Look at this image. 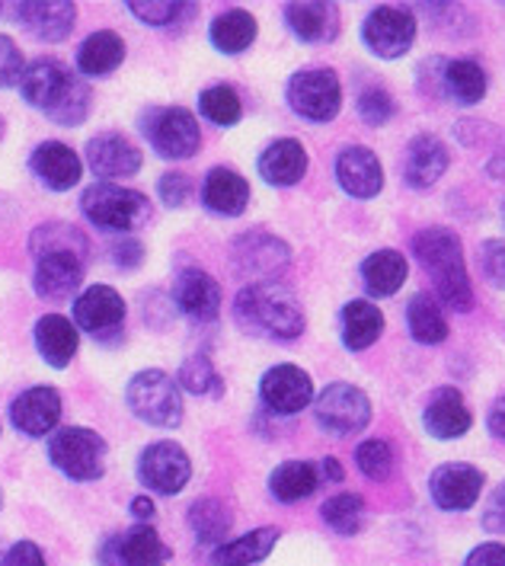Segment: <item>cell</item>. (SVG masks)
<instances>
[{
	"mask_svg": "<svg viewBox=\"0 0 505 566\" xmlns=\"http://www.w3.org/2000/svg\"><path fill=\"white\" fill-rule=\"evenodd\" d=\"M23 99L42 109L59 125H81L90 113V87L77 81L61 61L35 59L23 67L20 77Z\"/></svg>",
	"mask_w": 505,
	"mask_h": 566,
	"instance_id": "1",
	"label": "cell"
},
{
	"mask_svg": "<svg viewBox=\"0 0 505 566\" xmlns=\"http://www.w3.org/2000/svg\"><path fill=\"white\" fill-rule=\"evenodd\" d=\"M413 253L432 279L439 298L445 301L451 311H471L474 307V289L464 263V247L461 238L451 228H425L413 238Z\"/></svg>",
	"mask_w": 505,
	"mask_h": 566,
	"instance_id": "2",
	"label": "cell"
},
{
	"mask_svg": "<svg viewBox=\"0 0 505 566\" xmlns=\"http://www.w3.org/2000/svg\"><path fill=\"white\" fill-rule=\"evenodd\" d=\"M234 321L250 336L288 343L304 333V311L278 285H246L234 301Z\"/></svg>",
	"mask_w": 505,
	"mask_h": 566,
	"instance_id": "3",
	"label": "cell"
},
{
	"mask_svg": "<svg viewBox=\"0 0 505 566\" xmlns=\"http://www.w3.org/2000/svg\"><path fill=\"white\" fill-rule=\"evenodd\" d=\"M81 209L96 228L113 231V234H131V231L145 228L154 214L145 192L125 189L116 182H93L81 199Z\"/></svg>",
	"mask_w": 505,
	"mask_h": 566,
	"instance_id": "4",
	"label": "cell"
},
{
	"mask_svg": "<svg viewBox=\"0 0 505 566\" xmlns=\"http://www.w3.org/2000/svg\"><path fill=\"white\" fill-rule=\"evenodd\" d=\"M125 403L135 417L148 426H160V429H173L182 422V390L167 375V371H138L128 388H125Z\"/></svg>",
	"mask_w": 505,
	"mask_h": 566,
	"instance_id": "5",
	"label": "cell"
},
{
	"mask_svg": "<svg viewBox=\"0 0 505 566\" xmlns=\"http://www.w3.org/2000/svg\"><path fill=\"white\" fill-rule=\"evenodd\" d=\"M49 461L71 480H99L106 474V442L93 429H61L49 442Z\"/></svg>",
	"mask_w": 505,
	"mask_h": 566,
	"instance_id": "6",
	"label": "cell"
},
{
	"mask_svg": "<svg viewBox=\"0 0 505 566\" xmlns=\"http://www.w3.org/2000/svg\"><path fill=\"white\" fill-rule=\"evenodd\" d=\"M288 106L307 122L336 119L343 109V87H339L336 71H329V67L297 71L288 81Z\"/></svg>",
	"mask_w": 505,
	"mask_h": 566,
	"instance_id": "7",
	"label": "cell"
},
{
	"mask_svg": "<svg viewBox=\"0 0 505 566\" xmlns=\"http://www.w3.org/2000/svg\"><path fill=\"white\" fill-rule=\"evenodd\" d=\"M231 256L240 275L253 279V285H275V279L292 263L285 240L269 231H246L234 238Z\"/></svg>",
	"mask_w": 505,
	"mask_h": 566,
	"instance_id": "8",
	"label": "cell"
},
{
	"mask_svg": "<svg viewBox=\"0 0 505 566\" xmlns=\"http://www.w3.org/2000/svg\"><path fill=\"white\" fill-rule=\"evenodd\" d=\"M314 413L320 429H327L329 436H356L371 422V400L356 385L336 381L317 394Z\"/></svg>",
	"mask_w": 505,
	"mask_h": 566,
	"instance_id": "9",
	"label": "cell"
},
{
	"mask_svg": "<svg viewBox=\"0 0 505 566\" xmlns=\"http://www.w3.org/2000/svg\"><path fill=\"white\" fill-rule=\"evenodd\" d=\"M361 39L378 59H403L417 42V17L407 7H375L361 23Z\"/></svg>",
	"mask_w": 505,
	"mask_h": 566,
	"instance_id": "10",
	"label": "cell"
},
{
	"mask_svg": "<svg viewBox=\"0 0 505 566\" xmlns=\"http://www.w3.org/2000/svg\"><path fill=\"white\" fill-rule=\"evenodd\" d=\"M141 128H145L154 150L167 160H186L202 145L199 122L192 113H186L179 106L177 109H150L141 119Z\"/></svg>",
	"mask_w": 505,
	"mask_h": 566,
	"instance_id": "11",
	"label": "cell"
},
{
	"mask_svg": "<svg viewBox=\"0 0 505 566\" xmlns=\"http://www.w3.org/2000/svg\"><path fill=\"white\" fill-rule=\"evenodd\" d=\"M192 478V461L177 442H154L138 458V480L157 496H177Z\"/></svg>",
	"mask_w": 505,
	"mask_h": 566,
	"instance_id": "12",
	"label": "cell"
},
{
	"mask_svg": "<svg viewBox=\"0 0 505 566\" xmlns=\"http://www.w3.org/2000/svg\"><path fill=\"white\" fill-rule=\"evenodd\" d=\"M103 566H167L170 564V547L160 541V535L148 522H135L125 535L106 541L99 551Z\"/></svg>",
	"mask_w": 505,
	"mask_h": 566,
	"instance_id": "13",
	"label": "cell"
},
{
	"mask_svg": "<svg viewBox=\"0 0 505 566\" xmlns=\"http://www.w3.org/2000/svg\"><path fill=\"white\" fill-rule=\"evenodd\" d=\"M260 394H263V403L272 413L295 417L314 400V381L297 365H275V368H269L266 375H263Z\"/></svg>",
	"mask_w": 505,
	"mask_h": 566,
	"instance_id": "14",
	"label": "cell"
},
{
	"mask_svg": "<svg viewBox=\"0 0 505 566\" xmlns=\"http://www.w3.org/2000/svg\"><path fill=\"white\" fill-rule=\"evenodd\" d=\"M429 493L439 509L464 512L474 506L483 493V471H476L474 464H464V461L439 464L429 478Z\"/></svg>",
	"mask_w": 505,
	"mask_h": 566,
	"instance_id": "15",
	"label": "cell"
},
{
	"mask_svg": "<svg viewBox=\"0 0 505 566\" xmlns=\"http://www.w3.org/2000/svg\"><path fill=\"white\" fill-rule=\"evenodd\" d=\"M141 150L135 142H128L119 132H103L93 135L87 145V164L96 177L125 179L141 170Z\"/></svg>",
	"mask_w": 505,
	"mask_h": 566,
	"instance_id": "16",
	"label": "cell"
},
{
	"mask_svg": "<svg viewBox=\"0 0 505 566\" xmlns=\"http://www.w3.org/2000/svg\"><path fill=\"white\" fill-rule=\"evenodd\" d=\"M125 324V301L113 285H93L74 301V327L93 336H113Z\"/></svg>",
	"mask_w": 505,
	"mask_h": 566,
	"instance_id": "17",
	"label": "cell"
},
{
	"mask_svg": "<svg viewBox=\"0 0 505 566\" xmlns=\"http://www.w3.org/2000/svg\"><path fill=\"white\" fill-rule=\"evenodd\" d=\"M336 179L353 199H375L385 189V170H381L378 154L368 148H358V145L339 150Z\"/></svg>",
	"mask_w": 505,
	"mask_h": 566,
	"instance_id": "18",
	"label": "cell"
},
{
	"mask_svg": "<svg viewBox=\"0 0 505 566\" xmlns=\"http://www.w3.org/2000/svg\"><path fill=\"white\" fill-rule=\"evenodd\" d=\"M10 419L23 436H49L61 419V397L55 388H30L23 390L10 403Z\"/></svg>",
	"mask_w": 505,
	"mask_h": 566,
	"instance_id": "19",
	"label": "cell"
},
{
	"mask_svg": "<svg viewBox=\"0 0 505 566\" xmlns=\"http://www.w3.org/2000/svg\"><path fill=\"white\" fill-rule=\"evenodd\" d=\"M17 23L35 39L61 42L77 23V7L71 0H30L17 3Z\"/></svg>",
	"mask_w": 505,
	"mask_h": 566,
	"instance_id": "20",
	"label": "cell"
},
{
	"mask_svg": "<svg viewBox=\"0 0 505 566\" xmlns=\"http://www.w3.org/2000/svg\"><path fill=\"white\" fill-rule=\"evenodd\" d=\"M422 426L429 436L435 439H461L464 432H471L474 417L464 403V394L457 388H439L432 394V400L425 403Z\"/></svg>",
	"mask_w": 505,
	"mask_h": 566,
	"instance_id": "21",
	"label": "cell"
},
{
	"mask_svg": "<svg viewBox=\"0 0 505 566\" xmlns=\"http://www.w3.org/2000/svg\"><path fill=\"white\" fill-rule=\"evenodd\" d=\"M173 301L186 317L211 321L221 311V285L202 269H186L173 285Z\"/></svg>",
	"mask_w": 505,
	"mask_h": 566,
	"instance_id": "22",
	"label": "cell"
},
{
	"mask_svg": "<svg viewBox=\"0 0 505 566\" xmlns=\"http://www.w3.org/2000/svg\"><path fill=\"white\" fill-rule=\"evenodd\" d=\"M30 167L32 174L42 179L49 189H55V192L74 189V186L81 182V174H84L81 157L67 148V145H61V142H45V145H39V148L32 150Z\"/></svg>",
	"mask_w": 505,
	"mask_h": 566,
	"instance_id": "23",
	"label": "cell"
},
{
	"mask_svg": "<svg viewBox=\"0 0 505 566\" xmlns=\"http://www.w3.org/2000/svg\"><path fill=\"white\" fill-rule=\"evenodd\" d=\"M448 164V148L435 138V135H417L407 148V160H403V179L407 186L413 189H429L435 186L439 179L445 177Z\"/></svg>",
	"mask_w": 505,
	"mask_h": 566,
	"instance_id": "24",
	"label": "cell"
},
{
	"mask_svg": "<svg viewBox=\"0 0 505 566\" xmlns=\"http://www.w3.org/2000/svg\"><path fill=\"white\" fill-rule=\"evenodd\" d=\"M35 292L42 298H67L84 282V260L74 253H49L35 266Z\"/></svg>",
	"mask_w": 505,
	"mask_h": 566,
	"instance_id": "25",
	"label": "cell"
},
{
	"mask_svg": "<svg viewBox=\"0 0 505 566\" xmlns=\"http://www.w3.org/2000/svg\"><path fill=\"white\" fill-rule=\"evenodd\" d=\"M202 202L221 218H238L250 206V182L228 167H214L202 182Z\"/></svg>",
	"mask_w": 505,
	"mask_h": 566,
	"instance_id": "26",
	"label": "cell"
},
{
	"mask_svg": "<svg viewBox=\"0 0 505 566\" xmlns=\"http://www.w3.org/2000/svg\"><path fill=\"white\" fill-rule=\"evenodd\" d=\"M256 167L269 186H295L307 174V150L295 138H278L260 154Z\"/></svg>",
	"mask_w": 505,
	"mask_h": 566,
	"instance_id": "27",
	"label": "cell"
},
{
	"mask_svg": "<svg viewBox=\"0 0 505 566\" xmlns=\"http://www.w3.org/2000/svg\"><path fill=\"white\" fill-rule=\"evenodd\" d=\"M285 23L292 27L301 42H333L336 32H339V10L333 3H317V0H307V3H288L285 7Z\"/></svg>",
	"mask_w": 505,
	"mask_h": 566,
	"instance_id": "28",
	"label": "cell"
},
{
	"mask_svg": "<svg viewBox=\"0 0 505 566\" xmlns=\"http://www.w3.org/2000/svg\"><path fill=\"white\" fill-rule=\"evenodd\" d=\"M77 346H81V336H77L74 321L61 314H49L35 324V349L52 368H67V361L77 356Z\"/></svg>",
	"mask_w": 505,
	"mask_h": 566,
	"instance_id": "29",
	"label": "cell"
},
{
	"mask_svg": "<svg viewBox=\"0 0 505 566\" xmlns=\"http://www.w3.org/2000/svg\"><path fill=\"white\" fill-rule=\"evenodd\" d=\"M407 275H410V266L400 250H378L361 263V282H365L368 295H375V298L397 295L403 289Z\"/></svg>",
	"mask_w": 505,
	"mask_h": 566,
	"instance_id": "30",
	"label": "cell"
},
{
	"mask_svg": "<svg viewBox=\"0 0 505 566\" xmlns=\"http://www.w3.org/2000/svg\"><path fill=\"white\" fill-rule=\"evenodd\" d=\"M439 84L461 106H476L486 96V71L474 59H451L439 67Z\"/></svg>",
	"mask_w": 505,
	"mask_h": 566,
	"instance_id": "31",
	"label": "cell"
},
{
	"mask_svg": "<svg viewBox=\"0 0 505 566\" xmlns=\"http://www.w3.org/2000/svg\"><path fill=\"white\" fill-rule=\"evenodd\" d=\"M125 61V42H122L119 32L99 30L87 35L77 49V67L81 74L87 77H103V74H113Z\"/></svg>",
	"mask_w": 505,
	"mask_h": 566,
	"instance_id": "32",
	"label": "cell"
},
{
	"mask_svg": "<svg viewBox=\"0 0 505 566\" xmlns=\"http://www.w3.org/2000/svg\"><path fill=\"white\" fill-rule=\"evenodd\" d=\"M278 528H256V532H246L238 541H224L214 547L211 554V564L214 566H253L260 560H266L272 554V547L278 544Z\"/></svg>",
	"mask_w": 505,
	"mask_h": 566,
	"instance_id": "33",
	"label": "cell"
},
{
	"mask_svg": "<svg viewBox=\"0 0 505 566\" xmlns=\"http://www.w3.org/2000/svg\"><path fill=\"white\" fill-rule=\"evenodd\" d=\"M381 333H385V317L371 301L356 298L343 307V343H346V349L361 353V349L375 346Z\"/></svg>",
	"mask_w": 505,
	"mask_h": 566,
	"instance_id": "34",
	"label": "cell"
},
{
	"mask_svg": "<svg viewBox=\"0 0 505 566\" xmlns=\"http://www.w3.org/2000/svg\"><path fill=\"white\" fill-rule=\"evenodd\" d=\"M211 45L224 55H240L256 42V20L250 10H224L221 17L211 20Z\"/></svg>",
	"mask_w": 505,
	"mask_h": 566,
	"instance_id": "35",
	"label": "cell"
},
{
	"mask_svg": "<svg viewBox=\"0 0 505 566\" xmlns=\"http://www.w3.org/2000/svg\"><path fill=\"white\" fill-rule=\"evenodd\" d=\"M320 486V471L311 461H285L272 471L269 490L278 503H301Z\"/></svg>",
	"mask_w": 505,
	"mask_h": 566,
	"instance_id": "36",
	"label": "cell"
},
{
	"mask_svg": "<svg viewBox=\"0 0 505 566\" xmlns=\"http://www.w3.org/2000/svg\"><path fill=\"white\" fill-rule=\"evenodd\" d=\"M407 327L422 346H439L448 339L445 311L432 295H417L407 304Z\"/></svg>",
	"mask_w": 505,
	"mask_h": 566,
	"instance_id": "37",
	"label": "cell"
},
{
	"mask_svg": "<svg viewBox=\"0 0 505 566\" xmlns=\"http://www.w3.org/2000/svg\"><path fill=\"white\" fill-rule=\"evenodd\" d=\"M30 250L35 253V260H42L49 253H74V256H81L87 263L90 243L84 238V231H77L74 224L52 221V224H42V228L32 231Z\"/></svg>",
	"mask_w": 505,
	"mask_h": 566,
	"instance_id": "38",
	"label": "cell"
},
{
	"mask_svg": "<svg viewBox=\"0 0 505 566\" xmlns=\"http://www.w3.org/2000/svg\"><path fill=\"white\" fill-rule=\"evenodd\" d=\"M189 525H192V532L199 537V544L218 547V544H224V535L231 528V512H228V506L221 500L206 496V500L192 503V509H189Z\"/></svg>",
	"mask_w": 505,
	"mask_h": 566,
	"instance_id": "39",
	"label": "cell"
},
{
	"mask_svg": "<svg viewBox=\"0 0 505 566\" xmlns=\"http://www.w3.org/2000/svg\"><path fill=\"white\" fill-rule=\"evenodd\" d=\"M327 528H333L336 535H356L365 522V500L358 493H339V496H329L324 509H320Z\"/></svg>",
	"mask_w": 505,
	"mask_h": 566,
	"instance_id": "40",
	"label": "cell"
},
{
	"mask_svg": "<svg viewBox=\"0 0 505 566\" xmlns=\"http://www.w3.org/2000/svg\"><path fill=\"white\" fill-rule=\"evenodd\" d=\"M199 109H202L206 119L214 122V125H221V128L238 125L240 116H243V103H240L238 90L228 87V84H214V87L202 90Z\"/></svg>",
	"mask_w": 505,
	"mask_h": 566,
	"instance_id": "41",
	"label": "cell"
},
{
	"mask_svg": "<svg viewBox=\"0 0 505 566\" xmlns=\"http://www.w3.org/2000/svg\"><path fill=\"white\" fill-rule=\"evenodd\" d=\"M221 388H224V381L214 371L209 356H189L182 361V368H179V390L202 397V394H221Z\"/></svg>",
	"mask_w": 505,
	"mask_h": 566,
	"instance_id": "42",
	"label": "cell"
},
{
	"mask_svg": "<svg viewBox=\"0 0 505 566\" xmlns=\"http://www.w3.org/2000/svg\"><path fill=\"white\" fill-rule=\"evenodd\" d=\"M356 464L368 480H387L393 471V448L385 439H368L356 448Z\"/></svg>",
	"mask_w": 505,
	"mask_h": 566,
	"instance_id": "43",
	"label": "cell"
},
{
	"mask_svg": "<svg viewBox=\"0 0 505 566\" xmlns=\"http://www.w3.org/2000/svg\"><path fill=\"white\" fill-rule=\"evenodd\" d=\"M393 113H397V103L385 87H368L358 96V116L368 125H385L393 119Z\"/></svg>",
	"mask_w": 505,
	"mask_h": 566,
	"instance_id": "44",
	"label": "cell"
},
{
	"mask_svg": "<svg viewBox=\"0 0 505 566\" xmlns=\"http://www.w3.org/2000/svg\"><path fill=\"white\" fill-rule=\"evenodd\" d=\"M128 10L141 20V23H150V27H170L179 20V10L182 3L177 0H128Z\"/></svg>",
	"mask_w": 505,
	"mask_h": 566,
	"instance_id": "45",
	"label": "cell"
},
{
	"mask_svg": "<svg viewBox=\"0 0 505 566\" xmlns=\"http://www.w3.org/2000/svg\"><path fill=\"white\" fill-rule=\"evenodd\" d=\"M23 67H27V61H23L20 45H17L10 35H0V87H13V84H20Z\"/></svg>",
	"mask_w": 505,
	"mask_h": 566,
	"instance_id": "46",
	"label": "cell"
},
{
	"mask_svg": "<svg viewBox=\"0 0 505 566\" xmlns=\"http://www.w3.org/2000/svg\"><path fill=\"white\" fill-rule=\"evenodd\" d=\"M480 266L486 282L505 292V240H486L480 247Z\"/></svg>",
	"mask_w": 505,
	"mask_h": 566,
	"instance_id": "47",
	"label": "cell"
},
{
	"mask_svg": "<svg viewBox=\"0 0 505 566\" xmlns=\"http://www.w3.org/2000/svg\"><path fill=\"white\" fill-rule=\"evenodd\" d=\"M157 192H160V199H164V206H170V209H179V206H186V199L192 196V179L186 177V174H164L160 182H157Z\"/></svg>",
	"mask_w": 505,
	"mask_h": 566,
	"instance_id": "48",
	"label": "cell"
},
{
	"mask_svg": "<svg viewBox=\"0 0 505 566\" xmlns=\"http://www.w3.org/2000/svg\"><path fill=\"white\" fill-rule=\"evenodd\" d=\"M3 566H49V564H45L42 551H39L32 541H20V544H13V547L7 551Z\"/></svg>",
	"mask_w": 505,
	"mask_h": 566,
	"instance_id": "49",
	"label": "cell"
},
{
	"mask_svg": "<svg viewBox=\"0 0 505 566\" xmlns=\"http://www.w3.org/2000/svg\"><path fill=\"white\" fill-rule=\"evenodd\" d=\"M483 525L490 532H505V483H499L486 503V512H483Z\"/></svg>",
	"mask_w": 505,
	"mask_h": 566,
	"instance_id": "50",
	"label": "cell"
},
{
	"mask_svg": "<svg viewBox=\"0 0 505 566\" xmlns=\"http://www.w3.org/2000/svg\"><path fill=\"white\" fill-rule=\"evenodd\" d=\"M464 566H505V544H499V541L480 544V547L471 551Z\"/></svg>",
	"mask_w": 505,
	"mask_h": 566,
	"instance_id": "51",
	"label": "cell"
},
{
	"mask_svg": "<svg viewBox=\"0 0 505 566\" xmlns=\"http://www.w3.org/2000/svg\"><path fill=\"white\" fill-rule=\"evenodd\" d=\"M141 256H145V250L138 240H119V247L113 250V260L119 269H135L141 263Z\"/></svg>",
	"mask_w": 505,
	"mask_h": 566,
	"instance_id": "52",
	"label": "cell"
},
{
	"mask_svg": "<svg viewBox=\"0 0 505 566\" xmlns=\"http://www.w3.org/2000/svg\"><path fill=\"white\" fill-rule=\"evenodd\" d=\"M490 432L505 439V397H499L490 410Z\"/></svg>",
	"mask_w": 505,
	"mask_h": 566,
	"instance_id": "53",
	"label": "cell"
},
{
	"mask_svg": "<svg viewBox=\"0 0 505 566\" xmlns=\"http://www.w3.org/2000/svg\"><path fill=\"white\" fill-rule=\"evenodd\" d=\"M131 515H135V522H150V518H154V503H150V496L131 500Z\"/></svg>",
	"mask_w": 505,
	"mask_h": 566,
	"instance_id": "54",
	"label": "cell"
},
{
	"mask_svg": "<svg viewBox=\"0 0 505 566\" xmlns=\"http://www.w3.org/2000/svg\"><path fill=\"white\" fill-rule=\"evenodd\" d=\"M320 468H324V478L327 480H343V464L336 458H324Z\"/></svg>",
	"mask_w": 505,
	"mask_h": 566,
	"instance_id": "55",
	"label": "cell"
},
{
	"mask_svg": "<svg viewBox=\"0 0 505 566\" xmlns=\"http://www.w3.org/2000/svg\"><path fill=\"white\" fill-rule=\"evenodd\" d=\"M0 509H3V493H0Z\"/></svg>",
	"mask_w": 505,
	"mask_h": 566,
	"instance_id": "56",
	"label": "cell"
},
{
	"mask_svg": "<svg viewBox=\"0 0 505 566\" xmlns=\"http://www.w3.org/2000/svg\"><path fill=\"white\" fill-rule=\"evenodd\" d=\"M503 221H505V202H503Z\"/></svg>",
	"mask_w": 505,
	"mask_h": 566,
	"instance_id": "57",
	"label": "cell"
}]
</instances>
